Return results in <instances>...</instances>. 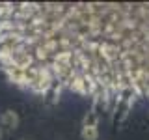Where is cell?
I'll return each mask as SVG.
<instances>
[{
  "label": "cell",
  "mask_w": 149,
  "mask_h": 140,
  "mask_svg": "<svg viewBox=\"0 0 149 140\" xmlns=\"http://www.w3.org/2000/svg\"><path fill=\"white\" fill-rule=\"evenodd\" d=\"M4 138V131H2V127H0V140Z\"/></svg>",
  "instance_id": "obj_4"
},
{
  "label": "cell",
  "mask_w": 149,
  "mask_h": 140,
  "mask_svg": "<svg viewBox=\"0 0 149 140\" xmlns=\"http://www.w3.org/2000/svg\"><path fill=\"white\" fill-rule=\"evenodd\" d=\"M19 125H21V116L13 108H8L0 114V127L4 133H13L19 129Z\"/></svg>",
  "instance_id": "obj_1"
},
{
  "label": "cell",
  "mask_w": 149,
  "mask_h": 140,
  "mask_svg": "<svg viewBox=\"0 0 149 140\" xmlns=\"http://www.w3.org/2000/svg\"><path fill=\"white\" fill-rule=\"evenodd\" d=\"M80 136H82V140H99V125H90V127H82Z\"/></svg>",
  "instance_id": "obj_2"
},
{
  "label": "cell",
  "mask_w": 149,
  "mask_h": 140,
  "mask_svg": "<svg viewBox=\"0 0 149 140\" xmlns=\"http://www.w3.org/2000/svg\"><path fill=\"white\" fill-rule=\"evenodd\" d=\"M21 140H32V138H21Z\"/></svg>",
  "instance_id": "obj_5"
},
{
  "label": "cell",
  "mask_w": 149,
  "mask_h": 140,
  "mask_svg": "<svg viewBox=\"0 0 149 140\" xmlns=\"http://www.w3.org/2000/svg\"><path fill=\"white\" fill-rule=\"evenodd\" d=\"M90 125H99V116L95 110H90L82 120V127H90Z\"/></svg>",
  "instance_id": "obj_3"
}]
</instances>
